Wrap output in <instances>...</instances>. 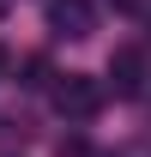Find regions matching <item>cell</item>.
<instances>
[{
	"instance_id": "obj_1",
	"label": "cell",
	"mask_w": 151,
	"mask_h": 157,
	"mask_svg": "<svg viewBox=\"0 0 151 157\" xmlns=\"http://www.w3.org/2000/svg\"><path fill=\"white\" fill-rule=\"evenodd\" d=\"M55 109H60V115H73V121L97 115V109H103V85L85 78V73H67V78L55 85Z\"/></svg>"
},
{
	"instance_id": "obj_2",
	"label": "cell",
	"mask_w": 151,
	"mask_h": 157,
	"mask_svg": "<svg viewBox=\"0 0 151 157\" xmlns=\"http://www.w3.org/2000/svg\"><path fill=\"white\" fill-rule=\"evenodd\" d=\"M48 30L85 42V36L97 30V6H91V0H48Z\"/></svg>"
},
{
	"instance_id": "obj_3",
	"label": "cell",
	"mask_w": 151,
	"mask_h": 157,
	"mask_svg": "<svg viewBox=\"0 0 151 157\" xmlns=\"http://www.w3.org/2000/svg\"><path fill=\"white\" fill-rule=\"evenodd\" d=\"M109 73H115V91H121V97H133V91H139V48H115Z\"/></svg>"
},
{
	"instance_id": "obj_4",
	"label": "cell",
	"mask_w": 151,
	"mask_h": 157,
	"mask_svg": "<svg viewBox=\"0 0 151 157\" xmlns=\"http://www.w3.org/2000/svg\"><path fill=\"white\" fill-rule=\"evenodd\" d=\"M24 85H48V60H42V55L24 60Z\"/></svg>"
},
{
	"instance_id": "obj_5",
	"label": "cell",
	"mask_w": 151,
	"mask_h": 157,
	"mask_svg": "<svg viewBox=\"0 0 151 157\" xmlns=\"http://www.w3.org/2000/svg\"><path fill=\"white\" fill-rule=\"evenodd\" d=\"M55 157H85V139H60V145H55Z\"/></svg>"
},
{
	"instance_id": "obj_6",
	"label": "cell",
	"mask_w": 151,
	"mask_h": 157,
	"mask_svg": "<svg viewBox=\"0 0 151 157\" xmlns=\"http://www.w3.org/2000/svg\"><path fill=\"white\" fill-rule=\"evenodd\" d=\"M6 73H12V55H6V42H0V78H6Z\"/></svg>"
},
{
	"instance_id": "obj_7",
	"label": "cell",
	"mask_w": 151,
	"mask_h": 157,
	"mask_svg": "<svg viewBox=\"0 0 151 157\" xmlns=\"http://www.w3.org/2000/svg\"><path fill=\"white\" fill-rule=\"evenodd\" d=\"M6 12H12V0H0V18H6Z\"/></svg>"
}]
</instances>
